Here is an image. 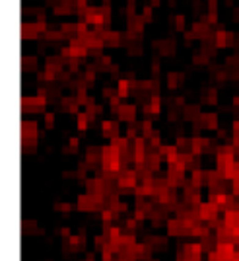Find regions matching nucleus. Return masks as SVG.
Instances as JSON below:
<instances>
[{"instance_id":"1","label":"nucleus","mask_w":239,"mask_h":261,"mask_svg":"<svg viewBox=\"0 0 239 261\" xmlns=\"http://www.w3.org/2000/svg\"><path fill=\"white\" fill-rule=\"evenodd\" d=\"M204 119H206V125H208L210 129H216L218 127V121H216L218 117L216 115H204Z\"/></svg>"},{"instance_id":"2","label":"nucleus","mask_w":239,"mask_h":261,"mask_svg":"<svg viewBox=\"0 0 239 261\" xmlns=\"http://www.w3.org/2000/svg\"><path fill=\"white\" fill-rule=\"evenodd\" d=\"M202 216H204V218H210V216H214V207H210V205H204V207H202Z\"/></svg>"},{"instance_id":"3","label":"nucleus","mask_w":239,"mask_h":261,"mask_svg":"<svg viewBox=\"0 0 239 261\" xmlns=\"http://www.w3.org/2000/svg\"><path fill=\"white\" fill-rule=\"evenodd\" d=\"M152 111H154V113H158V111H159V102H158V98L152 99Z\"/></svg>"},{"instance_id":"4","label":"nucleus","mask_w":239,"mask_h":261,"mask_svg":"<svg viewBox=\"0 0 239 261\" xmlns=\"http://www.w3.org/2000/svg\"><path fill=\"white\" fill-rule=\"evenodd\" d=\"M78 119H80L78 121V127H80V129H86V115H80Z\"/></svg>"},{"instance_id":"5","label":"nucleus","mask_w":239,"mask_h":261,"mask_svg":"<svg viewBox=\"0 0 239 261\" xmlns=\"http://www.w3.org/2000/svg\"><path fill=\"white\" fill-rule=\"evenodd\" d=\"M45 119H47V127H49V129H51V127H53V115L49 113V115L45 117Z\"/></svg>"}]
</instances>
